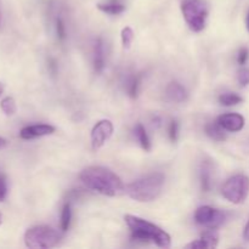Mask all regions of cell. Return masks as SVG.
Returning <instances> with one entry per match:
<instances>
[{
	"label": "cell",
	"mask_w": 249,
	"mask_h": 249,
	"mask_svg": "<svg viewBox=\"0 0 249 249\" xmlns=\"http://www.w3.org/2000/svg\"><path fill=\"white\" fill-rule=\"evenodd\" d=\"M79 178L87 189L92 190L104 196H121L125 191L121 178L107 168L96 167V165L88 167L80 173Z\"/></svg>",
	"instance_id": "6da1fadb"
},
{
	"label": "cell",
	"mask_w": 249,
	"mask_h": 249,
	"mask_svg": "<svg viewBox=\"0 0 249 249\" xmlns=\"http://www.w3.org/2000/svg\"><path fill=\"white\" fill-rule=\"evenodd\" d=\"M126 225L130 229L131 238L140 242H151L160 248H169L172 240L170 236L164 230L150 221L141 219L139 216L125 215L124 216Z\"/></svg>",
	"instance_id": "7a4b0ae2"
},
{
	"label": "cell",
	"mask_w": 249,
	"mask_h": 249,
	"mask_svg": "<svg viewBox=\"0 0 249 249\" xmlns=\"http://www.w3.org/2000/svg\"><path fill=\"white\" fill-rule=\"evenodd\" d=\"M163 185L164 175L162 173H152L129 184L125 192L130 198L138 202H151L160 196Z\"/></svg>",
	"instance_id": "3957f363"
},
{
	"label": "cell",
	"mask_w": 249,
	"mask_h": 249,
	"mask_svg": "<svg viewBox=\"0 0 249 249\" xmlns=\"http://www.w3.org/2000/svg\"><path fill=\"white\" fill-rule=\"evenodd\" d=\"M60 241L61 235L50 226H33L24 233V243L28 248H53L56 247Z\"/></svg>",
	"instance_id": "277c9868"
},
{
	"label": "cell",
	"mask_w": 249,
	"mask_h": 249,
	"mask_svg": "<svg viewBox=\"0 0 249 249\" xmlns=\"http://www.w3.org/2000/svg\"><path fill=\"white\" fill-rule=\"evenodd\" d=\"M181 12L191 31H203L208 17V7L203 0H184L181 4Z\"/></svg>",
	"instance_id": "5b68a950"
},
{
	"label": "cell",
	"mask_w": 249,
	"mask_h": 249,
	"mask_svg": "<svg viewBox=\"0 0 249 249\" xmlns=\"http://www.w3.org/2000/svg\"><path fill=\"white\" fill-rule=\"evenodd\" d=\"M249 194V178L237 174L228 179L221 189V195L233 204H241L246 201Z\"/></svg>",
	"instance_id": "8992f818"
},
{
	"label": "cell",
	"mask_w": 249,
	"mask_h": 249,
	"mask_svg": "<svg viewBox=\"0 0 249 249\" xmlns=\"http://www.w3.org/2000/svg\"><path fill=\"white\" fill-rule=\"evenodd\" d=\"M195 220L207 229H218L228 220V214L209 206L199 207L195 213Z\"/></svg>",
	"instance_id": "52a82bcc"
},
{
	"label": "cell",
	"mask_w": 249,
	"mask_h": 249,
	"mask_svg": "<svg viewBox=\"0 0 249 249\" xmlns=\"http://www.w3.org/2000/svg\"><path fill=\"white\" fill-rule=\"evenodd\" d=\"M113 134V124L108 119L97 122L91 130V146L94 150H99L105 145Z\"/></svg>",
	"instance_id": "ba28073f"
},
{
	"label": "cell",
	"mask_w": 249,
	"mask_h": 249,
	"mask_svg": "<svg viewBox=\"0 0 249 249\" xmlns=\"http://www.w3.org/2000/svg\"><path fill=\"white\" fill-rule=\"evenodd\" d=\"M55 133V128L49 124H34V125L24 126L19 131V136L23 140H32V139L41 138V136L51 135Z\"/></svg>",
	"instance_id": "9c48e42d"
},
{
	"label": "cell",
	"mask_w": 249,
	"mask_h": 249,
	"mask_svg": "<svg viewBox=\"0 0 249 249\" xmlns=\"http://www.w3.org/2000/svg\"><path fill=\"white\" fill-rule=\"evenodd\" d=\"M218 123L225 129L226 131L230 133H237L242 130L245 126V117L238 113H226L223 114L218 118Z\"/></svg>",
	"instance_id": "30bf717a"
},
{
	"label": "cell",
	"mask_w": 249,
	"mask_h": 249,
	"mask_svg": "<svg viewBox=\"0 0 249 249\" xmlns=\"http://www.w3.org/2000/svg\"><path fill=\"white\" fill-rule=\"evenodd\" d=\"M165 94L167 97L173 102H184L187 100V91L180 83L172 82L165 89Z\"/></svg>",
	"instance_id": "8fae6325"
},
{
	"label": "cell",
	"mask_w": 249,
	"mask_h": 249,
	"mask_svg": "<svg viewBox=\"0 0 249 249\" xmlns=\"http://www.w3.org/2000/svg\"><path fill=\"white\" fill-rule=\"evenodd\" d=\"M213 164L211 160H204L201 168V185L204 192H209L213 184Z\"/></svg>",
	"instance_id": "7c38bea8"
},
{
	"label": "cell",
	"mask_w": 249,
	"mask_h": 249,
	"mask_svg": "<svg viewBox=\"0 0 249 249\" xmlns=\"http://www.w3.org/2000/svg\"><path fill=\"white\" fill-rule=\"evenodd\" d=\"M105 45L104 40L101 38H99L95 43L94 48V68L96 73H102L105 68Z\"/></svg>",
	"instance_id": "4fadbf2b"
},
{
	"label": "cell",
	"mask_w": 249,
	"mask_h": 249,
	"mask_svg": "<svg viewBox=\"0 0 249 249\" xmlns=\"http://www.w3.org/2000/svg\"><path fill=\"white\" fill-rule=\"evenodd\" d=\"M206 134L214 141H224L226 139L225 129L218 123V121L214 122V123H208L206 125Z\"/></svg>",
	"instance_id": "5bb4252c"
},
{
	"label": "cell",
	"mask_w": 249,
	"mask_h": 249,
	"mask_svg": "<svg viewBox=\"0 0 249 249\" xmlns=\"http://www.w3.org/2000/svg\"><path fill=\"white\" fill-rule=\"evenodd\" d=\"M97 9L100 11L105 12V14L108 15H121L122 12H124L125 10V6L123 4L118 1H111V2H106V4H97Z\"/></svg>",
	"instance_id": "9a60e30c"
},
{
	"label": "cell",
	"mask_w": 249,
	"mask_h": 249,
	"mask_svg": "<svg viewBox=\"0 0 249 249\" xmlns=\"http://www.w3.org/2000/svg\"><path fill=\"white\" fill-rule=\"evenodd\" d=\"M135 135H136V139H138L139 143L141 145V147L143 148L145 151H151V141H150V138H148L147 133H146V129L145 126L142 125L141 123L136 124L135 126Z\"/></svg>",
	"instance_id": "2e32d148"
},
{
	"label": "cell",
	"mask_w": 249,
	"mask_h": 249,
	"mask_svg": "<svg viewBox=\"0 0 249 249\" xmlns=\"http://www.w3.org/2000/svg\"><path fill=\"white\" fill-rule=\"evenodd\" d=\"M242 101V97H241L240 95L235 94V92H226V94H223L219 96V102H220V105L226 107L236 106V105L241 104Z\"/></svg>",
	"instance_id": "e0dca14e"
},
{
	"label": "cell",
	"mask_w": 249,
	"mask_h": 249,
	"mask_svg": "<svg viewBox=\"0 0 249 249\" xmlns=\"http://www.w3.org/2000/svg\"><path fill=\"white\" fill-rule=\"evenodd\" d=\"M71 220H72V211H71V203L67 202V203L63 204L62 213H61V230L63 232L70 229Z\"/></svg>",
	"instance_id": "ac0fdd59"
},
{
	"label": "cell",
	"mask_w": 249,
	"mask_h": 249,
	"mask_svg": "<svg viewBox=\"0 0 249 249\" xmlns=\"http://www.w3.org/2000/svg\"><path fill=\"white\" fill-rule=\"evenodd\" d=\"M141 80H142V73H139V74L134 75V77L130 79V82H129L128 92H129V96L133 97V99L138 97L139 88H140Z\"/></svg>",
	"instance_id": "d6986e66"
},
{
	"label": "cell",
	"mask_w": 249,
	"mask_h": 249,
	"mask_svg": "<svg viewBox=\"0 0 249 249\" xmlns=\"http://www.w3.org/2000/svg\"><path fill=\"white\" fill-rule=\"evenodd\" d=\"M0 108H1V111L6 116H14L17 111L16 102H15V100L12 97L7 96L4 100H1V102H0Z\"/></svg>",
	"instance_id": "ffe728a7"
},
{
	"label": "cell",
	"mask_w": 249,
	"mask_h": 249,
	"mask_svg": "<svg viewBox=\"0 0 249 249\" xmlns=\"http://www.w3.org/2000/svg\"><path fill=\"white\" fill-rule=\"evenodd\" d=\"M122 45H123L124 49H130L131 44L134 41V32L130 27H125V28L122 29Z\"/></svg>",
	"instance_id": "44dd1931"
},
{
	"label": "cell",
	"mask_w": 249,
	"mask_h": 249,
	"mask_svg": "<svg viewBox=\"0 0 249 249\" xmlns=\"http://www.w3.org/2000/svg\"><path fill=\"white\" fill-rule=\"evenodd\" d=\"M56 34H57V38L60 41H63L66 39V26L61 17L56 18Z\"/></svg>",
	"instance_id": "7402d4cb"
},
{
	"label": "cell",
	"mask_w": 249,
	"mask_h": 249,
	"mask_svg": "<svg viewBox=\"0 0 249 249\" xmlns=\"http://www.w3.org/2000/svg\"><path fill=\"white\" fill-rule=\"evenodd\" d=\"M168 133H169V139L172 142H177L178 136H179V124L177 121L170 122L169 129H168Z\"/></svg>",
	"instance_id": "603a6c76"
},
{
	"label": "cell",
	"mask_w": 249,
	"mask_h": 249,
	"mask_svg": "<svg viewBox=\"0 0 249 249\" xmlns=\"http://www.w3.org/2000/svg\"><path fill=\"white\" fill-rule=\"evenodd\" d=\"M7 196V182L5 175L0 172V202H4Z\"/></svg>",
	"instance_id": "cb8c5ba5"
},
{
	"label": "cell",
	"mask_w": 249,
	"mask_h": 249,
	"mask_svg": "<svg viewBox=\"0 0 249 249\" xmlns=\"http://www.w3.org/2000/svg\"><path fill=\"white\" fill-rule=\"evenodd\" d=\"M237 80L241 87H247L249 84V70L248 68H242L237 74Z\"/></svg>",
	"instance_id": "d4e9b609"
},
{
	"label": "cell",
	"mask_w": 249,
	"mask_h": 249,
	"mask_svg": "<svg viewBox=\"0 0 249 249\" xmlns=\"http://www.w3.org/2000/svg\"><path fill=\"white\" fill-rule=\"evenodd\" d=\"M248 57H249L248 49L247 48H242L240 50V53H238L237 62L240 63V65H245V63L248 61Z\"/></svg>",
	"instance_id": "484cf974"
},
{
	"label": "cell",
	"mask_w": 249,
	"mask_h": 249,
	"mask_svg": "<svg viewBox=\"0 0 249 249\" xmlns=\"http://www.w3.org/2000/svg\"><path fill=\"white\" fill-rule=\"evenodd\" d=\"M243 238H245L247 242H249V220H248L247 225H246L245 231H243Z\"/></svg>",
	"instance_id": "4316f807"
},
{
	"label": "cell",
	"mask_w": 249,
	"mask_h": 249,
	"mask_svg": "<svg viewBox=\"0 0 249 249\" xmlns=\"http://www.w3.org/2000/svg\"><path fill=\"white\" fill-rule=\"evenodd\" d=\"M6 145H7V141L5 140V139L0 138V150H1V148H4Z\"/></svg>",
	"instance_id": "83f0119b"
},
{
	"label": "cell",
	"mask_w": 249,
	"mask_h": 249,
	"mask_svg": "<svg viewBox=\"0 0 249 249\" xmlns=\"http://www.w3.org/2000/svg\"><path fill=\"white\" fill-rule=\"evenodd\" d=\"M246 26H247V29H248V32H249V11H248V14H247V18H246Z\"/></svg>",
	"instance_id": "f1b7e54d"
},
{
	"label": "cell",
	"mask_w": 249,
	"mask_h": 249,
	"mask_svg": "<svg viewBox=\"0 0 249 249\" xmlns=\"http://www.w3.org/2000/svg\"><path fill=\"white\" fill-rule=\"evenodd\" d=\"M2 94H4V87H2V84L0 83V97H1Z\"/></svg>",
	"instance_id": "f546056e"
},
{
	"label": "cell",
	"mask_w": 249,
	"mask_h": 249,
	"mask_svg": "<svg viewBox=\"0 0 249 249\" xmlns=\"http://www.w3.org/2000/svg\"><path fill=\"white\" fill-rule=\"evenodd\" d=\"M0 26H1V1H0Z\"/></svg>",
	"instance_id": "4dcf8cb0"
},
{
	"label": "cell",
	"mask_w": 249,
	"mask_h": 249,
	"mask_svg": "<svg viewBox=\"0 0 249 249\" xmlns=\"http://www.w3.org/2000/svg\"><path fill=\"white\" fill-rule=\"evenodd\" d=\"M1 223H2V215L1 213H0V225H1Z\"/></svg>",
	"instance_id": "1f68e13d"
}]
</instances>
